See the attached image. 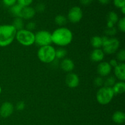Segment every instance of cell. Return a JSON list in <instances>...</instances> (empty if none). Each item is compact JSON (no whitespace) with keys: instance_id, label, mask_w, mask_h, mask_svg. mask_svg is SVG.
Instances as JSON below:
<instances>
[{"instance_id":"obj_1","label":"cell","mask_w":125,"mask_h":125,"mask_svg":"<svg viewBox=\"0 0 125 125\" xmlns=\"http://www.w3.org/2000/svg\"><path fill=\"white\" fill-rule=\"evenodd\" d=\"M73 38L72 32L66 27H60L51 33L52 42L61 47L70 45L73 40Z\"/></svg>"},{"instance_id":"obj_2","label":"cell","mask_w":125,"mask_h":125,"mask_svg":"<svg viewBox=\"0 0 125 125\" xmlns=\"http://www.w3.org/2000/svg\"><path fill=\"white\" fill-rule=\"evenodd\" d=\"M17 30L12 24L0 25V47H6L15 39Z\"/></svg>"},{"instance_id":"obj_3","label":"cell","mask_w":125,"mask_h":125,"mask_svg":"<svg viewBox=\"0 0 125 125\" xmlns=\"http://www.w3.org/2000/svg\"><path fill=\"white\" fill-rule=\"evenodd\" d=\"M37 57L43 63H51L56 59V49L51 45L41 46L37 51Z\"/></svg>"},{"instance_id":"obj_4","label":"cell","mask_w":125,"mask_h":125,"mask_svg":"<svg viewBox=\"0 0 125 125\" xmlns=\"http://www.w3.org/2000/svg\"><path fill=\"white\" fill-rule=\"evenodd\" d=\"M15 39L20 45L24 46H30L35 43V34L26 29L17 31Z\"/></svg>"},{"instance_id":"obj_5","label":"cell","mask_w":125,"mask_h":125,"mask_svg":"<svg viewBox=\"0 0 125 125\" xmlns=\"http://www.w3.org/2000/svg\"><path fill=\"white\" fill-rule=\"evenodd\" d=\"M114 95V92L112 87L103 86L100 87L96 92V98L99 104L107 105L112 101Z\"/></svg>"},{"instance_id":"obj_6","label":"cell","mask_w":125,"mask_h":125,"mask_svg":"<svg viewBox=\"0 0 125 125\" xmlns=\"http://www.w3.org/2000/svg\"><path fill=\"white\" fill-rule=\"evenodd\" d=\"M103 51L104 54H113L117 52L120 47V41L117 38H109L107 36L101 37Z\"/></svg>"},{"instance_id":"obj_7","label":"cell","mask_w":125,"mask_h":125,"mask_svg":"<svg viewBox=\"0 0 125 125\" xmlns=\"http://www.w3.org/2000/svg\"><path fill=\"white\" fill-rule=\"evenodd\" d=\"M52 43L51 33L50 32L42 30L35 34V43L40 47L51 45Z\"/></svg>"},{"instance_id":"obj_8","label":"cell","mask_w":125,"mask_h":125,"mask_svg":"<svg viewBox=\"0 0 125 125\" xmlns=\"http://www.w3.org/2000/svg\"><path fill=\"white\" fill-rule=\"evenodd\" d=\"M83 17V12L81 8L79 6H74L68 11L67 20L72 23H79Z\"/></svg>"},{"instance_id":"obj_9","label":"cell","mask_w":125,"mask_h":125,"mask_svg":"<svg viewBox=\"0 0 125 125\" xmlns=\"http://www.w3.org/2000/svg\"><path fill=\"white\" fill-rule=\"evenodd\" d=\"M79 78L76 73L70 72L67 74L65 77V84L70 89H75L79 85Z\"/></svg>"},{"instance_id":"obj_10","label":"cell","mask_w":125,"mask_h":125,"mask_svg":"<svg viewBox=\"0 0 125 125\" xmlns=\"http://www.w3.org/2000/svg\"><path fill=\"white\" fill-rule=\"evenodd\" d=\"M14 106L9 101L3 103L0 106V116L2 118H7L13 114Z\"/></svg>"},{"instance_id":"obj_11","label":"cell","mask_w":125,"mask_h":125,"mask_svg":"<svg viewBox=\"0 0 125 125\" xmlns=\"http://www.w3.org/2000/svg\"><path fill=\"white\" fill-rule=\"evenodd\" d=\"M112 71V67L108 62H101L97 66V73L101 77L109 76Z\"/></svg>"},{"instance_id":"obj_12","label":"cell","mask_w":125,"mask_h":125,"mask_svg":"<svg viewBox=\"0 0 125 125\" xmlns=\"http://www.w3.org/2000/svg\"><path fill=\"white\" fill-rule=\"evenodd\" d=\"M114 73L115 77L122 81L125 80V64L123 62H120L114 68Z\"/></svg>"},{"instance_id":"obj_13","label":"cell","mask_w":125,"mask_h":125,"mask_svg":"<svg viewBox=\"0 0 125 125\" xmlns=\"http://www.w3.org/2000/svg\"><path fill=\"white\" fill-rule=\"evenodd\" d=\"M60 67L65 72L70 73L74 68V63L69 58H64L60 63Z\"/></svg>"},{"instance_id":"obj_14","label":"cell","mask_w":125,"mask_h":125,"mask_svg":"<svg viewBox=\"0 0 125 125\" xmlns=\"http://www.w3.org/2000/svg\"><path fill=\"white\" fill-rule=\"evenodd\" d=\"M105 54L101 48L94 49L90 54V58L92 62H101L104 58Z\"/></svg>"},{"instance_id":"obj_15","label":"cell","mask_w":125,"mask_h":125,"mask_svg":"<svg viewBox=\"0 0 125 125\" xmlns=\"http://www.w3.org/2000/svg\"><path fill=\"white\" fill-rule=\"evenodd\" d=\"M35 10L33 7L28 6L23 7L21 13V18L24 20H31L35 16Z\"/></svg>"},{"instance_id":"obj_16","label":"cell","mask_w":125,"mask_h":125,"mask_svg":"<svg viewBox=\"0 0 125 125\" xmlns=\"http://www.w3.org/2000/svg\"><path fill=\"white\" fill-rule=\"evenodd\" d=\"M112 119L114 123L118 125L123 124L125 122V114L123 112L117 111L113 114Z\"/></svg>"},{"instance_id":"obj_17","label":"cell","mask_w":125,"mask_h":125,"mask_svg":"<svg viewBox=\"0 0 125 125\" xmlns=\"http://www.w3.org/2000/svg\"><path fill=\"white\" fill-rule=\"evenodd\" d=\"M115 95H120L125 92V81H120L116 82L115 84L112 87Z\"/></svg>"},{"instance_id":"obj_18","label":"cell","mask_w":125,"mask_h":125,"mask_svg":"<svg viewBox=\"0 0 125 125\" xmlns=\"http://www.w3.org/2000/svg\"><path fill=\"white\" fill-rule=\"evenodd\" d=\"M90 44L94 49L101 48L102 47L103 44L101 37L98 36V35L92 37L90 40Z\"/></svg>"},{"instance_id":"obj_19","label":"cell","mask_w":125,"mask_h":125,"mask_svg":"<svg viewBox=\"0 0 125 125\" xmlns=\"http://www.w3.org/2000/svg\"><path fill=\"white\" fill-rule=\"evenodd\" d=\"M23 7H22L18 4H15L10 7V12L15 17H20L21 18V13Z\"/></svg>"},{"instance_id":"obj_20","label":"cell","mask_w":125,"mask_h":125,"mask_svg":"<svg viewBox=\"0 0 125 125\" xmlns=\"http://www.w3.org/2000/svg\"><path fill=\"white\" fill-rule=\"evenodd\" d=\"M12 25L14 27L17 31L24 29V24L23 19H22L20 17H15L13 20Z\"/></svg>"},{"instance_id":"obj_21","label":"cell","mask_w":125,"mask_h":125,"mask_svg":"<svg viewBox=\"0 0 125 125\" xmlns=\"http://www.w3.org/2000/svg\"><path fill=\"white\" fill-rule=\"evenodd\" d=\"M119 18L118 15L117 13H115L114 11L109 12L107 15V23H110L113 24L114 25L117 23Z\"/></svg>"},{"instance_id":"obj_22","label":"cell","mask_w":125,"mask_h":125,"mask_svg":"<svg viewBox=\"0 0 125 125\" xmlns=\"http://www.w3.org/2000/svg\"><path fill=\"white\" fill-rule=\"evenodd\" d=\"M54 21L57 25L61 27H63V26L67 24L68 20L63 15H57L55 17Z\"/></svg>"},{"instance_id":"obj_23","label":"cell","mask_w":125,"mask_h":125,"mask_svg":"<svg viewBox=\"0 0 125 125\" xmlns=\"http://www.w3.org/2000/svg\"><path fill=\"white\" fill-rule=\"evenodd\" d=\"M67 54V51L65 49L63 48H59L56 50V59L57 60L63 59L65 58Z\"/></svg>"},{"instance_id":"obj_24","label":"cell","mask_w":125,"mask_h":125,"mask_svg":"<svg viewBox=\"0 0 125 125\" xmlns=\"http://www.w3.org/2000/svg\"><path fill=\"white\" fill-rule=\"evenodd\" d=\"M116 83V78L114 76H107L105 80H104L103 85L107 87H112Z\"/></svg>"},{"instance_id":"obj_25","label":"cell","mask_w":125,"mask_h":125,"mask_svg":"<svg viewBox=\"0 0 125 125\" xmlns=\"http://www.w3.org/2000/svg\"><path fill=\"white\" fill-rule=\"evenodd\" d=\"M117 27H118V29L120 31L122 32H125V18H120L118 20V22H117Z\"/></svg>"},{"instance_id":"obj_26","label":"cell","mask_w":125,"mask_h":125,"mask_svg":"<svg viewBox=\"0 0 125 125\" xmlns=\"http://www.w3.org/2000/svg\"><path fill=\"white\" fill-rule=\"evenodd\" d=\"M117 60L118 62H124L125 61V51L124 49H122L120 50L117 54Z\"/></svg>"},{"instance_id":"obj_27","label":"cell","mask_w":125,"mask_h":125,"mask_svg":"<svg viewBox=\"0 0 125 125\" xmlns=\"http://www.w3.org/2000/svg\"><path fill=\"white\" fill-rule=\"evenodd\" d=\"M94 83V84H95V86L98 87H103V85L104 84L103 78L99 76L95 78Z\"/></svg>"},{"instance_id":"obj_28","label":"cell","mask_w":125,"mask_h":125,"mask_svg":"<svg viewBox=\"0 0 125 125\" xmlns=\"http://www.w3.org/2000/svg\"><path fill=\"white\" fill-rule=\"evenodd\" d=\"M19 5L22 7H28L30 6V5L32 3L33 0H17V1Z\"/></svg>"},{"instance_id":"obj_29","label":"cell","mask_w":125,"mask_h":125,"mask_svg":"<svg viewBox=\"0 0 125 125\" xmlns=\"http://www.w3.org/2000/svg\"><path fill=\"white\" fill-rule=\"evenodd\" d=\"M117 32V30L115 28L113 27L111 28H107L105 30V33L106 35H110V36H113V35H115Z\"/></svg>"},{"instance_id":"obj_30","label":"cell","mask_w":125,"mask_h":125,"mask_svg":"<svg viewBox=\"0 0 125 125\" xmlns=\"http://www.w3.org/2000/svg\"><path fill=\"white\" fill-rule=\"evenodd\" d=\"M113 3L116 7L121 9L125 6V0H113Z\"/></svg>"},{"instance_id":"obj_31","label":"cell","mask_w":125,"mask_h":125,"mask_svg":"<svg viewBox=\"0 0 125 125\" xmlns=\"http://www.w3.org/2000/svg\"><path fill=\"white\" fill-rule=\"evenodd\" d=\"M37 27V24L34 21H29L26 25V29L30 31H32L33 30L35 29Z\"/></svg>"},{"instance_id":"obj_32","label":"cell","mask_w":125,"mask_h":125,"mask_svg":"<svg viewBox=\"0 0 125 125\" xmlns=\"http://www.w3.org/2000/svg\"><path fill=\"white\" fill-rule=\"evenodd\" d=\"M45 8H46V6H45V5L43 3H42V2H40V3H39L37 4L36 7H35V12H40V13H41V12H43L45 11Z\"/></svg>"},{"instance_id":"obj_33","label":"cell","mask_w":125,"mask_h":125,"mask_svg":"<svg viewBox=\"0 0 125 125\" xmlns=\"http://www.w3.org/2000/svg\"><path fill=\"white\" fill-rule=\"evenodd\" d=\"M2 3L7 7H10L15 4L17 0H2Z\"/></svg>"},{"instance_id":"obj_34","label":"cell","mask_w":125,"mask_h":125,"mask_svg":"<svg viewBox=\"0 0 125 125\" xmlns=\"http://www.w3.org/2000/svg\"><path fill=\"white\" fill-rule=\"evenodd\" d=\"M15 107L16 109L18 110V111H23L25 108V103H24V101H19L17 103Z\"/></svg>"},{"instance_id":"obj_35","label":"cell","mask_w":125,"mask_h":125,"mask_svg":"<svg viewBox=\"0 0 125 125\" xmlns=\"http://www.w3.org/2000/svg\"><path fill=\"white\" fill-rule=\"evenodd\" d=\"M109 63L112 68H115L118 64V62L115 59H112L109 62Z\"/></svg>"},{"instance_id":"obj_36","label":"cell","mask_w":125,"mask_h":125,"mask_svg":"<svg viewBox=\"0 0 125 125\" xmlns=\"http://www.w3.org/2000/svg\"><path fill=\"white\" fill-rule=\"evenodd\" d=\"M93 0H80V2L84 6H89L92 2Z\"/></svg>"},{"instance_id":"obj_37","label":"cell","mask_w":125,"mask_h":125,"mask_svg":"<svg viewBox=\"0 0 125 125\" xmlns=\"http://www.w3.org/2000/svg\"><path fill=\"white\" fill-rule=\"evenodd\" d=\"M98 1L100 3L103 4H107L109 2L110 0H98Z\"/></svg>"},{"instance_id":"obj_38","label":"cell","mask_w":125,"mask_h":125,"mask_svg":"<svg viewBox=\"0 0 125 125\" xmlns=\"http://www.w3.org/2000/svg\"><path fill=\"white\" fill-rule=\"evenodd\" d=\"M120 10H121V11H122V13L124 15L125 13V6H124V7H122V8L120 9Z\"/></svg>"},{"instance_id":"obj_39","label":"cell","mask_w":125,"mask_h":125,"mask_svg":"<svg viewBox=\"0 0 125 125\" xmlns=\"http://www.w3.org/2000/svg\"><path fill=\"white\" fill-rule=\"evenodd\" d=\"M1 92H2V88H1V85H0V95H1Z\"/></svg>"}]
</instances>
